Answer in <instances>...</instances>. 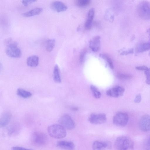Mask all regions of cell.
<instances>
[{"label":"cell","instance_id":"3","mask_svg":"<svg viewBox=\"0 0 150 150\" xmlns=\"http://www.w3.org/2000/svg\"><path fill=\"white\" fill-rule=\"evenodd\" d=\"M47 132L50 137L56 139L64 138L67 134L65 129L60 125H50L48 127Z\"/></svg>","mask_w":150,"mask_h":150},{"label":"cell","instance_id":"12","mask_svg":"<svg viewBox=\"0 0 150 150\" xmlns=\"http://www.w3.org/2000/svg\"><path fill=\"white\" fill-rule=\"evenodd\" d=\"M51 7L53 10L58 12L65 11L67 9L66 5L59 1L52 2L51 4Z\"/></svg>","mask_w":150,"mask_h":150},{"label":"cell","instance_id":"7","mask_svg":"<svg viewBox=\"0 0 150 150\" xmlns=\"http://www.w3.org/2000/svg\"><path fill=\"white\" fill-rule=\"evenodd\" d=\"M60 125L65 129L71 130L74 128L75 123L70 116L65 114L62 116L59 120Z\"/></svg>","mask_w":150,"mask_h":150},{"label":"cell","instance_id":"8","mask_svg":"<svg viewBox=\"0 0 150 150\" xmlns=\"http://www.w3.org/2000/svg\"><path fill=\"white\" fill-rule=\"evenodd\" d=\"M88 120L91 123L100 124L106 122L107 121V117L106 115L104 113H93L90 115Z\"/></svg>","mask_w":150,"mask_h":150},{"label":"cell","instance_id":"24","mask_svg":"<svg viewBox=\"0 0 150 150\" xmlns=\"http://www.w3.org/2000/svg\"><path fill=\"white\" fill-rule=\"evenodd\" d=\"M100 56L102 57L106 61L110 67L112 69H114V65L113 62L110 57L107 54H101Z\"/></svg>","mask_w":150,"mask_h":150},{"label":"cell","instance_id":"17","mask_svg":"<svg viewBox=\"0 0 150 150\" xmlns=\"http://www.w3.org/2000/svg\"><path fill=\"white\" fill-rule=\"evenodd\" d=\"M43 9L40 8H36L23 13L22 15L25 17H28L38 15L42 11Z\"/></svg>","mask_w":150,"mask_h":150},{"label":"cell","instance_id":"18","mask_svg":"<svg viewBox=\"0 0 150 150\" xmlns=\"http://www.w3.org/2000/svg\"><path fill=\"white\" fill-rule=\"evenodd\" d=\"M17 93L18 96L25 98H28L32 96V94L30 92L22 88L18 89Z\"/></svg>","mask_w":150,"mask_h":150},{"label":"cell","instance_id":"20","mask_svg":"<svg viewBox=\"0 0 150 150\" xmlns=\"http://www.w3.org/2000/svg\"><path fill=\"white\" fill-rule=\"evenodd\" d=\"M55 44V40L52 39L48 40L46 43V49L48 52L52 51L53 49Z\"/></svg>","mask_w":150,"mask_h":150},{"label":"cell","instance_id":"25","mask_svg":"<svg viewBox=\"0 0 150 150\" xmlns=\"http://www.w3.org/2000/svg\"><path fill=\"white\" fill-rule=\"evenodd\" d=\"M90 0H78L76 3L77 6L80 7H84L88 6L90 3Z\"/></svg>","mask_w":150,"mask_h":150},{"label":"cell","instance_id":"5","mask_svg":"<svg viewBox=\"0 0 150 150\" xmlns=\"http://www.w3.org/2000/svg\"><path fill=\"white\" fill-rule=\"evenodd\" d=\"M128 120V115L127 113L123 112H119L114 116L113 122L116 126L124 127L127 124Z\"/></svg>","mask_w":150,"mask_h":150},{"label":"cell","instance_id":"9","mask_svg":"<svg viewBox=\"0 0 150 150\" xmlns=\"http://www.w3.org/2000/svg\"><path fill=\"white\" fill-rule=\"evenodd\" d=\"M125 91V89L123 87L116 86L107 90L106 94L110 97L117 98L122 96Z\"/></svg>","mask_w":150,"mask_h":150},{"label":"cell","instance_id":"33","mask_svg":"<svg viewBox=\"0 0 150 150\" xmlns=\"http://www.w3.org/2000/svg\"><path fill=\"white\" fill-rule=\"evenodd\" d=\"M12 150H33L31 149L26 148L20 146H14L12 147Z\"/></svg>","mask_w":150,"mask_h":150},{"label":"cell","instance_id":"31","mask_svg":"<svg viewBox=\"0 0 150 150\" xmlns=\"http://www.w3.org/2000/svg\"><path fill=\"white\" fill-rule=\"evenodd\" d=\"M36 1V0H23L22 3L25 6H27L29 4H31Z\"/></svg>","mask_w":150,"mask_h":150},{"label":"cell","instance_id":"6","mask_svg":"<svg viewBox=\"0 0 150 150\" xmlns=\"http://www.w3.org/2000/svg\"><path fill=\"white\" fill-rule=\"evenodd\" d=\"M32 140L35 144L38 146H42L47 143L48 138L46 134L44 133L36 132L33 134Z\"/></svg>","mask_w":150,"mask_h":150},{"label":"cell","instance_id":"4","mask_svg":"<svg viewBox=\"0 0 150 150\" xmlns=\"http://www.w3.org/2000/svg\"><path fill=\"white\" fill-rule=\"evenodd\" d=\"M150 4L145 1H142L138 5L137 8V13L139 16L145 19L150 18Z\"/></svg>","mask_w":150,"mask_h":150},{"label":"cell","instance_id":"1","mask_svg":"<svg viewBox=\"0 0 150 150\" xmlns=\"http://www.w3.org/2000/svg\"><path fill=\"white\" fill-rule=\"evenodd\" d=\"M5 42L6 45V52L8 56L14 58H19L21 57V51L16 42L8 39L6 40Z\"/></svg>","mask_w":150,"mask_h":150},{"label":"cell","instance_id":"19","mask_svg":"<svg viewBox=\"0 0 150 150\" xmlns=\"http://www.w3.org/2000/svg\"><path fill=\"white\" fill-rule=\"evenodd\" d=\"M54 81L57 83H60L61 82L59 69L57 65H55L54 68Z\"/></svg>","mask_w":150,"mask_h":150},{"label":"cell","instance_id":"15","mask_svg":"<svg viewBox=\"0 0 150 150\" xmlns=\"http://www.w3.org/2000/svg\"><path fill=\"white\" fill-rule=\"evenodd\" d=\"M110 146L108 142L96 141L93 143L92 147L93 150H105L110 148Z\"/></svg>","mask_w":150,"mask_h":150},{"label":"cell","instance_id":"26","mask_svg":"<svg viewBox=\"0 0 150 150\" xmlns=\"http://www.w3.org/2000/svg\"><path fill=\"white\" fill-rule=\"evenodd\" d=\"M118 78L121 80H127L132 78V76L128 74L119 73L117 74Z\"/></svg>","mask_w":150,"mask_h":150},{"label":"cell","instance_id":"27","mask_svg":"<svg viewBox=\"0 0 150 150\" xmlns=\"http://www.w3.org/2000/svg\"><path fill=\"white\" fill-rule=\"evenodd\" d=\"M86 52L87 50L86 48L83 49L80 52L79 58L80 63H82L84 62Z\"/></svg>","mask_w":150,"mask_h":150},{"label":"cell","instance_id":"32","mask_svg":"<svg viewBox=\"0 0 150 150\" xmlns=\"http://www.w3.org/2000/svg\"><path fill=\"white\" fill-rule=\"evenodd\" d=\"M133 52V50L132 49L123 51L120 54L122 55H125L132 54Z\"/></svg>","mask_w":150,"mask_h":150},{"label":"cell","instance_id":"28","mask_svg":"<svg viewBox=\"0 0 150 150\" xmlns=\"http://www.w3.org/2000/svg\"><path fill=\"white\" fill-rule=\"evenodd\" d=\"M94 14L95 10L94 8H91L88 12L87 19L93 21Z\"/></svg>","mask_w":150,"mask_h":150},{"label":"cell","instance_id":"21","mask_svg":"<svg viewBox=\"0 0 150 150\" xmlns=\"http://www.w3.org/2000/svg\"><path fill=\"white\" fill-rule=\"evenodd\" d=\"M150 49V43L149 42L144 43L139 45L137 48V52H142Z\"/></svg>","mask_w":150,"mask_h":150},{"label":"cell","instance_id":"23","mask_svg":"<svg viewBox=\"0 0 150 150\" xmlns=\"http://www.w3.org/2000/svg\"><path fill=\"white\" fill-rule=\"evenodd\" d=\"M90 89L95 98L97 99L100 98L101 93L96 87L91 85L90 86Z\"/></svg>","mask_w":150,"mask_h":150},{"label":"cell","instance_id":"36","mask_svg":"<svg viewBox=\"0 0 150 150\" xmlns=\"http://www.w3.org/2000/svg\"><path fill=\"white\" fill-rule=\"evenodd\" d=\"M2 65L1 63L0 62V71L2 69Z\"/></svg>","mask_w":150,"mask_h":150},{"label":"cell","instance_id":"10","mask_svg":"<svg viewBox=\"0 0 150 150\" xmlns=\"http://www.w3.org/2000/svg\"><path fill=\"white\" fill-rule=\"evenodd\" d=\"M150 116L148 115H143L139 122V127L142 131L147 132L150 130Z\"/></svg>","mask_w":150,"mask_h":150},{"label":"cell","instance_id":"13","mask_svg":"<svg viewBox=\"0 0 150 150\" xmlns=\"http://www.w3.org/2000/svg\"><path fill=\"white\" fill-rule=\"evenodd\" d=\"M57 146L65 150H74L75 149L74 144L71 142L62 141L58 142Z\"/></svg>","mask_w":150,"mask_h":150},{"label":"cell","instance_id":"30","mask_svg":"<svg viewBox=\"0 0 150 150\" xmlns=\"http://www.w3.org/2000/svg\"><path fill=\"white\" fill-rule=\"evenodd\" d=\"M150 69L149 68L148 69L144 71V73L146 76V83L149 85L150 84Z\"/></svg>","mask_w":150,"mask_h":150},{"label":"cell","instance_id":"34","mask_svg":"<svg viewBox=\"0 0 150 150\" xmlns=\"http://www.w3.org/2000/svg\"><path fill=\"white\" fill-rule=\"evenodd\" d=\"M135 68L137 70L144 71L149 69L147 67L145 66H137Z\"/></svg>","mask_w":150,"mask_h":150},{"label":"cell","instance_id":"11","mask_svg":"<svg viewBox=\"0 0 150 150\" xmlns=\"http://www.w3.org/2000/svg\"><path fill=\"white\" fill-rule=\"evenodd\" d=\"M89 46L93 52L99 50L100 46V37L97 36L93 38L89 41Z\"/></svg>","mask_w":150,"mask_h":150},{"label":"cell","instance_id":"16","mask_svg":"<svg viewBox=\"0 0 150 150\" xmlns=\"http://www.w3.org/2000/svg\"><path fill=\"white\" fill-rule=\"evenodd\" d=\"M39 58L35 55L28 57L27 59V65L30 67H35L37 66L39 64Z\"/></svg>","mask_w":150,"mask_h":150},{"label":"cell","instance_id":"14","mask_svg":"<svg viewBox=\"0 0 150 150\" xmlns=\"http://www.w3.org/2000/svg\"><path fill=\"white\" fill-rule=\"evenodd\" d=\"M12 117L11 114L6 111L4 112L0 117V127H3L9 123Z\"/></svg>","mask_w":150,"mask_h":150},{"label":"cell","instance_id":"22","mask_svg":"<svg viewBox=\"0 0 150 150\" xmlns=\"http://www.w3.org/2000/svg\"><path fill=\"white\" fill-rule=\"evenodd\" d=\"M19 126L18 124H14L11 125L9 128L8 134L10 135H13L17 133L19 131Z\"/></svg>","mask_w":150,"mask_h":150},{"label":"cell","instance_id":"2","mask_svg":"<svg viewBox=\"0 0 150 150\" xmlns=\"http://www.w3.org/2000/svg\"><path fill=\"white\" fill-rule=\"evenodd\" d=\"M115 146L117 150H131L133 149L134 144L128 137L121 136L116 139Z\"/></svg>","mask_w":150,"mask_h":150},{"label":"cell","instance_id":"35","mask_svg":"<svg viewBox=\"0 0 150 150\" xmlns=\"http://www.w3.org/2000/svg\"><path fill=\"white\" fill-rule=\"evenodd\" d=\"M142 100V97L140 94L137 95L134 99V102L137 103H140Z\"/></svg>","mask_w":150,"mask_h":150},{"label":"cell","instance_id":"29","mask_svg":"<svg viewBox=\"0 0 150 150\" xmlns=\"http://www.w3.org/2000/svg\"><path fill=\"white\" fill-rule=\"evenodd\" d=\"M93 21H91L88 19L86 21L84 27L85 29L87 30L90 29L92 26Z\"/></svg>","mask_w":150,"mask_h":150}]
</instances>
